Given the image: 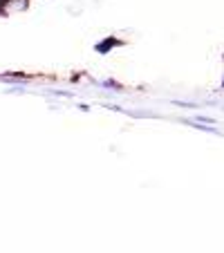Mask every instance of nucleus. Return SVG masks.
<instances>
[{
    "instance_id": "f257e3e1",
    "label": "nucleus",
    "mask_w": 224,
    "mask_h": 253,
    "mask_svg": "<svg viewBox=\"0 0 224 253\" xmlns=\"http://www.w3.org/2000/svg\"><path fill=\"white\" fill-rule=\"evenodd\" d=\"M119 45H121V41H117V39H112V36H110V39L96 43V52H99V54H108L112 47H119Z\"/></svg>"
},
{
    "instance_id": "f03ea898",
    "label": "nucleus",
    "mask_w": 224,
    "mask_h": 253,
    "mask_svg": "<svg viewBox=\"0 0 224 253\" xmlns=\"http://www.w3.org/2000/svg\"><path fill=\"white\" fill-rule=\"evenodd\" d=\"M29 5V0H9L2 9H5V14H11V11H25Z\"/></svg>"
},
{
    "instance_id": "7ed1b4c3",
    "label": "nucleus",
    "mask_w": 224,
    "mask_h": 253,
    "mask_svg": "<svg viewBox=\"0 0 224 253\" xmlns=\"http://www.w3.org/2000/svg\"><path fill=\"white\" fill-rule=\"evenodd\" d=\"M195 121H200V124H215L213 119H209V117H197Z\"/></svg>"
}]
</instances>
